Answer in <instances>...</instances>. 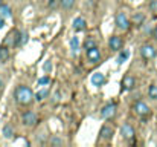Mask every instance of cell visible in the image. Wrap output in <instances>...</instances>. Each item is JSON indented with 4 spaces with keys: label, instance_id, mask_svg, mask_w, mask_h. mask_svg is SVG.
<instances>
[{
    "label": "cell",
    "instance_id": "obj_32",
    "mask_svg": "<svg viewBox=\"0 0 157 147\" xmlns=\"http://www.w3.org/2000/svg\"><path fill=\"white\" fill-rule=\"evenodd\" d=\"M2 86H3V81H2V78H0V88H2Z\"/></svg>",
    "mask_w": 157,
    "mask_h": 147
},
{
    "label": "cell",
    "instance_id": "obj_1",
    "mask_svg": "<svg viewBox=\"0 0 157 147\" xmlns=\"http://www.w3.org/2000/svg\"><path fill=\"white\" fill-rule=\"evenodd\" d=\"M14 95H15L17 103H18V104H21V106H28V104H31V103H32V100H34V94H32L31 88L23 86V84L17 86V89H15V94H14Z\"/></svg>",
    "mask_w": 157,
    "mask_h": 147
},
{
    "label": "cell",
    "instance_id": "obj_3",
    "mask_svg": "<svg viewBox=\"0 0 157 147\" xmlns=\"http://www.w3.org/2000/svg\"><path fill=\"white\" fill-rule=\"evenodd\" d=\"M21 121H23V124H25V126H29V127H32V126H35V124L38 123V118H37L35 112H32V110H28V112H25V113L21 115Z\"/></svg>",
    "mask_w": 157,
    "mask_h": 147
},
{
    "label": "cell",
    "instance_id": "obj_31",
    "mask_svg": "<svg viewBox=\"0 0 157 147\" xmlns=\"http://www.w3.org/2000/svg\"><path fill=\"white\" fill-rule=\"evenodd\" d=\"M153 37H154V40H157V26L154 28V31H153Z\"/></svg>",
    "mask_w": 157,
    "mask_h": 147
},
{
    "label": "cell",
    "instance_id": "obj_4",
    "mask_svg": "<svg viewBox=\"0 0 157 147\" xmlns=\"http://www.w3.org/2000/svg\"><path fill=\"white\" fill-rule=\"evenodd\" d=\"M140 55H142L144 60H153L157 55V51H156V48L151 46V45H144V46L140 48Z\"/></svg>",
    "mask_w": 157,
    "mask_h": 147
},
{
    "label": "cell",
    "instance_id": "obj_12",
    "mask_svg": "<svg viewBox=\"0 0 157 147\" xmlns=\"http://www.w3.org/2000/svg\"><path fill=\"white\" fill-rule=\"evenodd\" d=\"M134 86H136V80H134L131 75H125V77L122 78V89L130 91V89H133Z\"/></svg>",
    "mask_w": 157,
    "mask_h": 147
},
{
    "label": "cell",
    "instance_id": "obj_15",
    "mask_svg": "<svg viewBox=\"0 0 157 147\" xmlns=\"http://www.w3.org/2000/svg\"><path fill=\"white\" fill-rule=\"evenodd\" d=\"M8 58H9V51L6 46H0V61L2 63H5V61H8Z\"/></svg>",
    "mask_w": 157,
    "mask_h": 147
},
{
    "label": "cell",
    "instance_id": "obj_10",
    "mask_svg": "<svg viewBox=\"0 0 157 147\" xmlns=\"http://www.w3.org/2000/svg\"><path fill=\"white\" fill-rule=\"evenodd\" d=\"M121 135H122V138H125V140L134 138V129H133V126H131V124H124V126L121 127Z\"/></svg>",
    "mask_w": 157,
    "mask_h": 147
},
{
    "label": "cell",
    "instance_id": "obj_26",
    "mask_svg": "<svg viewBox=\"0 0 157 147\" xmlns=\"http://www.w3.org/2000/svg\"><path fill=\"white\" fill-rule=\"evenodd\" d=\"M150 9H151L153 14L157 15V0H151V2H150Z\"/></svg>",
    "mask_w": 157,
    "mask_h": 147
},
{
    "label": "cell",
    "instance_id": "obj_13",
    "mask_svg": "<svg viewBox=\"0 0 157 147\" xmlns=\"http://www.w3.org/2000/svg\"><path fill=\"white\" fill-rule=\"evenodd\" d=\"M104 83H105L104 74L96 72V74H93V75H92V84H93V86H102Z\"/></svg>",
    "mask_w": 157,
    "mask_h": 147
},
{
    "label": "cell",
    "instance_id": "obj_24",
    "mask_svg": "<svg viewBox=\"0 0 157 147\" xmlns=\"http://www.w3.org/2000/svg\"><path fill=\"white\" fill-rule=\"evenodd\" d=\"M95 46H96V42H95L93 39H87V40H86V43H84L86 51H87V49H90V48H95Z\"/></svg>",
    "mask_w": 157,
    "mask_h": 147
},
{
    "label": "cell",
    "instance_id": "obj_23",
    "mask_svg": "<svg viewBox=\"0 0 157 147\" xmlns=\"http://www.w3.org/2000/svg\"><path fill=\"white\" fill-rule=\"evenodd\" d=\"M61 5H63L64 9H70L75 5V0H61Z\"/></svg>",
    "mask_w": 157,
    "mask_h": 147
},
{
    "label": "cell",
    "instance_id": "obj_18",
    "mask_svg": "<svg viewBox=\"0 0 157 147\" xmlns=\"http://www.w3.org/2000/svg\"><path fill=\"white\" fill-rule=\"evenodd\" d=\"M48 95H49V91H48V89H43V91H40V92H37V94L34 95V100L41 101V100H44Z\"/></svg>",
    "mask_w": 157,
    "mask_h": 147
},
{
    "label": "cell",
    "instance_id": "obj_5",
    "mask_svg": "<svg viewBox=\"0 0 157 147\" xmlns=\"http://www.w3.org/2000/svg\"><path fill=\"white\" fill-rule=\"evenodd\" d=\"M114 115H116V104H114V103L105 104L104 107H102V110H101V116L105 118V120H110V118H113Z\"/></svg>",
    "mask_w": 157,
    "mask_h": 147
},
{
    "label": "cell",
    "instance_id": "obj_11",
    "mask_svg": "<svg viewBox=\"0 0 157 147\" xmlns=\"http://www.w3.org/2000/svg\"><path fill=\"white\" fill-rule=\"evenodd\" d=\"M113 135H114V130H113L110 126H102V127H101V132H99L101 140H104V141H110V140L113 138Z\"/></svg>",
    "mask_w": 157,
    "mask_h": 147
},
{
    "label": "cell",
    "instance_id": "obj_9",
    "mask_svg": "<svg viewBox=\"0 0 157 147\" xmlns=\"http://www.w3.org/2000/svg\"><path fill=\"white\" fill-rule=\"evenodd\" d=\"M5 45H18L20 43V32L18 31H12V32H9L8 35H6V39H5V42H3Z\"/></svg>",
    "mask_w": 157,
    "mask_h": 147
},
{
    "label": "cell",
    "instance_id": "obj_2",
    "mask_svg": "<svg viewBox=\"0 0 157 147\" xmlns=\"http://www.w3.org/2000/svg\"><path fill=\"white\" fill-rule=\"evenodd\" d=\"M130 18L127 17L125 12H117L116 14V26L122 31H128L130 29Z\"/></svg>",
    "mask_w": 157,
    "mask_h": 147
},
{
    "label": "cell",
    "instance_id": "obj_22",
    "mask_svg": "<svg viewBox=\"0 0 157 147\" xmlns=\"http://www.w3.org/2000/svg\"><path fill=\"white\" fill-rule=\"evenodd\" d=\"M3 135H5V138H12L14 129H12L11 126H5V127H3Z\"/></svg>",
    "mask_w": 157,
    "mask_h": 147
},
{
    "label": "cell",
    "instance_id": "obj_27",
    "mask_svg": "<svg viewBox=\"0 0 157 147\" xmlns=\"http://www.w3.org/2000/svg\"><path fill=\"white\" fill-rule=\"evenodd\" d=\"M28 42V32H20V43L18 45H25Z\"/></svg>",
    "mask_w": 157,
    "mask_h": 147
},
{
    "label": "cell",
    "instance_id": "obj_6",
    "mask_svg": "<svg viewBox=\"0 0 157 147\" xmlns=\"http://www.w3.org/2000/svg\"><path fill=\"white\" fill-rule=\"evenodd\" d=\"M133 109H134V112L137 113V115H140V116H147V115H150V107H148V104L147 103H144V101H137L134 106H133Z\"/></svg>",
    "mask_w": 157,
    "mask_h": 147
},
{
    "label": "cell",
    "instance_id": "obj_21",
    "mask_svg": "<svg viewBox=\"0 0 157 147\" xmlns=\"http://www.w3.org/2000/svg\"><path fill=\"white\" fill-rule=\"evenodd\" d=\"M130 57V52L128 51H122L121 54H119V57H117V63L119 64H122L124 61H127V58Z\"/></svg>",
    "mask_w": 157,
    "mask_h": 147
},
{
    "label": "cell",
    "instance_id": "obj_28",
    "mask_svg": "<svg viewBox=\"0 0 157 147\" xmlns=\"http://www.w3.org/2000/svg\"><path fill=\"white\" fill-rule=\"evenodd\" d=\"M43 69H44V72H51V71H52V63H51V61H46V63L43 64Z\"/></svg>",
    "mask_w": 157,
    "mask_h": 147
},
{
    "label": "cell",
    "instance_id": "obj_8",
    "mask_svg": "<svg viewBox=\"0 0 157 147\" xmlns=\"http://www.w3.org/2000/svg\"><path fill=\"white\" fill-rule=\"evenodd\" d=\"M108 46H110L111 51H121L122 46H124V42L119 35H111L110 40H108Z\"/></svg>",
    "mask_w": 157,
    "mask_h": 147
},
{
    "label": "cell",
    "instance_id": "obj_33",
    "mask_svg": "<svg viewBox=\"0 0 157 147\" xmlns=\"http://www.w3.org/2000/svg\"><path fill=\"white\" fill-rule=\"evenodd\" d=\"M2 5H3V3H2V0H0V6H2Z\"/></svg>",
    "mask_w": 157,
    "mask_h": 147
},
{
    "label": "cell",
    "instance_id": "obj_29",
    "mask_svg": "<svg viewBox=\"0 0 157 147\" xmlns=\"http://www.w3.org/2000/svg\"><path fill=\"white\" fill-rule=\"evenodd\" d=\"M48 5H49V8H51V9H53V8H56L58 0H49V3H48Z\"/></svg>",
    "mask_w": 157,
    "mask_h": 147
},
{
    "label": "cell",
    "instance_id": "obj_20",
    "mask_svg": "<svg viewBox=\"0 0 157 147\" xmlns=\"http://www.w3.org/2000/svg\"><path fill=\"white\" fill-rule=\"evenodd\" d=\"M148 95L151 100H157V84H151L148 89Z\"/></svg>",
    "mask_w": 157,
    "mask_h": 147
},
{
    "label": "cell",
    "instance_id": "obj_17",
    "mask_svg": "<svg viewBox=\"0 0 157 147\" xmlns=\"http://www.w3.org/2000/svg\"><path fill=\"white\" fill-rule=\"evenodd\" d=\"M70 49H72L73 54L78 52V49H79V40H78V37H73V39L70 40Z\"/></svg>",
    "mask_w": 157,
    "mask_h": 147
},
{
    "label": "cell",
    "instance_id": "obj_30",
    "mask_svg": "<svg viewBox=\"0 0 157 147\" xmlns=\"http://www.w3.org/2000/svg\"><path fill=\"white\" fill-rule=\"evenodd\" d=\"M3 26H5V18H3V17L0 15V29H2Z\"/></svg>",
    "mask_w": 157,
    "mask_h": 147
},
{
    "label": "cell",
    "instance_id": "obj_14",
    "mask_svg": "<svg viewBox=\"0 0 157 147\" xmlns=\"http://www.w3.org/2000/svg\"><path fill=\"white\" fill-rule=\"evenodd\" d=\"M73 29L76 31V32H79V31H82L86 26H87V23H86V20L82 18V17H78V18H75L73 20Z\"/></svg>",
    "mask_w": 157,
    "mask_h": 147
},
{
    "label": "cell",
    "instance_id": "obj_19",
    "mask_svg": "<svg viewBox=\"0 0 157 147\" xmlns=\"http://www.w3.org/2000/svg\"><path fill=\"white\" fill-rule=\"evenodd\" d=\"M0 12H2L0 15H3V17H11V14H12L11 12V8L8 5H2L0 6Z\"/></svg>",
    "mask_w": 157,
    "mask_h": 147
},
{
    "label": "cell",
    "instance_id": "obj_25",
    "mask_svg": "<svg viewBox=\"0 0 157 147\" xmlns=\"http://www.w3.org/2000/svg\"><path fill=\"white\" fill-rule=\"evenodd\" d=\"M51 83V77H41V78H38V86H46V84H49Z\"/></svg>",
    "mask_w": 157,
    "mask_h": 147
},
{
    "label": "cell",
    "instance_id": "obj_16",
    "mask_svg": "<svg viewBox=\"0 0 157 147\" xmlns=\"http://www.w3.org/2000/svg\"><path fill=\"white\" fill-rule=\"evenodd\" d=\"M144 20H145V17H144L142 12H136V14L133 15V23H134V25H142Z\"/></svg>",
    "mask_w": 157,
    "mask_h": 147
},
{
    "label": "cell",
    "instance_id": "obj_7",
    "mask_svg": "<svg viewBox=\"0 0 157 147\" xmlns=\"http://www.w3.org/2000/svg\"><path fill=\"white\" fill-rule=\"evenodd\" d=\"M86 55H87V58H89L90 63H98V61H101V51L98 49V46L87 49V51H86Z\"/></svg>",
    "mask_w": 157,
    "mask_h": 147
}]
</instances>
